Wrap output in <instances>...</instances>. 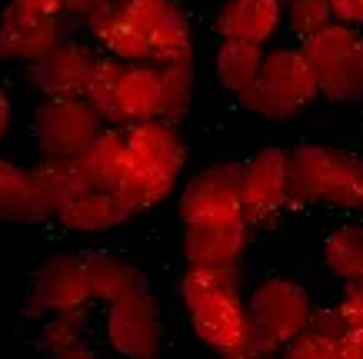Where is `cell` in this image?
Here are the masks:
<instances>
[{
  "mask_svg": "<svg viewBox=\"0 0 363 359\" xmlns=\"http://www.w3.org/2000/svg\"><path fill=\"white\" fill-rule=\"evenodd\" d=\"M320 260L340 283L363 276V223H337L320 243Z\"/></svg>",
  "mask_w": 363,
  "mask_h": 359,
  "instance_id": "obj_25",
  "label": "cell"
},
{
  "mask_svg": "<svg viewBox=\"0 0 363 359\" xmlns=\"http://www.w3.org/2000/svg\"><path fill=\"white\" fill-rule=\"evenodd\" d=\"M320 100L327 103H360L363 100V30L333 21L327 30L303 40Z\"/></svg>",
  "mask_w": 363,
  "mask_h": 359,
  "instance_id": "obj_6",
  "label": "cell"
},
{
  "mask_svg": "<svg viewBox=\"0 0 363 359\" xmlns=\"http://www.w3.org/2000/svg\"><path fill=\"white\" fill-rule=\"evenodd\" d=\"M94 293H90L87 256L84 253H54L33 270L30 290L23 300V319L40 323L50 313H74V309H90Z\"/></svg>",
  "mask_w": 363,
  "mask_h": 359,
  "instance_id": "obj_8",
  "label": "cell"
},
{
  "mask_svg": "<svg viewBox=\"0 0 363 359\" xmlns=\"http://www.w3.org/2000/svg\"><path fill=\"white\" fill-rule=\"evenodd\" d=\"M80 33H87L90 40L100 47V54H111L117 60H123V64L150 60V40L123 17L121 4H107V7L94 11L84 21Z\"/></svg>",
  "mask_w": 363,
  "mask_h": 359,
  "instance_id": "obj_17",
  "label": "cell"
},
{
  "mask_svg": "<svg viewBox=\"0 0 363 359\" xmlns=\"http://www.w3.org/2000/svg\"><path fill=\"white\" fill-rule=\"evenodd\" d=\"M320 100V87L313 67H310L303 44H270L264 54L260 76L250 90H243L237 103L247 113L267 120V123H286L300 117L307 107Z\"/></svg>",
  "mask_w": 363,
  "mask_h": 359,
  "instance_id": "obj_4",
  "label": "cell"
},
{
  "mask_svg": "<svg viewBox=\"0 0 363 359\" xmlns=\"http://www.w3.org/2000/svg\"><path fill=\"white\" fill-rule=\"evenodd\" d=\"M87 256V276H90V293H94V303L107 306L121 296L133 293L147 286L143 273L127 263L123 256L117 253H107V250H94V253H84Z\"/></svg>",
  "mask_w": 363,
  "mask_h": 359,
  "instance_id": "obj_23",
  "label": "cell"
},
{
  "mask_svg": "<svg viewBox=\"0 0 363 359\" xmlns=\"http://www.w3.org/2000/svg\"><path fill=\"white\" fill-rule=\"evenodd\" d=\"M11 127H13V100L7 93V87H0V143L7 140Z\"/></svg>",
  "mask_w": 363,
  "mask_h": 359,
  "instance_id": "obj_34",
  "label": "cell"
},
{
  "mask_svg": "<svg viewBox=\"0 0 363 359\" xmlns=\"http://www.w3.org/2000/svg\"><path fill=\"white\" fill-rule=\"evenodd\" d=\"M97 60H100V47L90 40L87 33L80 37V30H70L40 60L23 67V80L40 97H77V93L87 90Z\"/></svg>",
  "mask_w": 363,
  "mask_h": 359,
  "instance_id": "obj_11",
  "label": "cell"
},
{
  "mask_svg": "<svg viewBox=\"0 0 363 359\" xmlns=\"http://www.w3.org/2000/svg\"><path fill=\"white\" fill-rule=\"evenodd\" d=\"M104 343L117 356H160L164 326H160V306H157L150 286H140V290L104 306Z\"/></svg>",
  "mask_w": 363,
  "mask_h": 359,
  "instance_id": "obj_10",
  "label": "cell"
},
{
  "mask_svg": "<svg viewBox=\"0 0 363 359\" xmlns=\"http://www.w3.org/2000/svg\"><path fill=\"white\" fill-rule=\"evenodd\" d=\"M180 223L200 217H247L243 210V164L213 160L180 183L177 193Z\"/></svg>",
  "mask_w": 363,
  "mask_h": 359,
  "instance_id": "obj_12",
  "label": "cell"
},
{
  "mask_svg": "<svg viewBox=\"0 0 363 359\" xmlns=\"http://www.w3.org/2000/svg\"><path fill=\"white\" fill-rule=\"evenodd\" d=\"M330 7L340 23H350V27L363 30V0H330Z\"/></svg>",
  "mask_w": 363,
  "mask_h": 359,
  "instance_id": "obj_32",
  "label": "cell"
},
{
  "mask_svg": "<svg viewBox=\"0 0 363 359\" xmlns=\"http://www.w3.org/2000/svg\"><path fill=\"white\" fill-rule=\"evenodd\" d=\"M107 120L84 93L77 97H40L33 107V140L40 156H64L74 160L84 153Z\"/></svg>",
  "mask_w": 363,
  "mask_h": 359,
  "instance_id": "obj_7",
  "label": "cell"
},
{
  "mask_svg": "<svg viewBox=\"0 0 363 359\" xmlns=\"http://www.w3.org/2000/svg\"><path fill=\"white\" fill-rule=\"evenodd\" d=\"M243 210L257 233L280 227L290 213V150L260 147L243 160Z\"/></svg>",
  "mask_w": 363,
  "mask_h": 359,
  "instance_id": "obj_9",
  "label": "cell"
},
{
  "mask_svg": "<svg viewBox=\"0 0 363 359\" xmlns=\"http://www.w3.org/2000/svg\"><path fill=\"white\" fill-rule=\"evenodd\" d=\"M160 80H164V70L154 60L123 67L113 127H130V123L160 117Z\"/></svg>",
  "mask_w": 363,
  "mask_h": 359,
  "instance_id": "obj_19",
  "label": "cell"
},
{
  "mask_svg": "<svg viewBox=\"0 0 363 359\" xmlns=\"http://www.w3.org/2000/svg\"><path fill=\"white\" fill-rule=\"evenodd\" d=\"M284 11L286 0H220L213 11V33L270 47L284 30Z\"/></svg>",
  "mask_w": 363,
  "mask_h": 359,
  "instance_id": "obj_16",
  "label": "cell"
},
{
  "mask_svg": "<svg viewBox=\"0 0 363 359\" xmlns=\"http://www.w3.org/2000/svg\"><path fill=\"white\" fill-rule=\"evenodd\" d=\"M267 47L257 40L243 37H220L213 47V80L217 87L227 90L230 97H240L243 90L253 87V80L260 76Z\"/></svg>",
  "mask_w": 363,
  "mask_h": 359,
  "instance_id": "obj_20",
  "label": "cell"
},
{
  "mask_svg": "<svg viewBox=\"0 0 363 359\" xmlns=\"http://www.w3.org/2000/svg\"><path fill=\"white\" fill-rule=\"evenodd\" d=\"M70 30H74V23L67 17H37V13H23L11 4H4V11H0V64H33L54 44H60Z\"/></svg>",
  "mask_w": 363,
  "mask_h": 359,
  "instance_id": "obj_14",
  "label": "cell"
},
{
  "mask_svg": "<svg viewBox=\"0 0 363 359\" xmlns=\"http://www.w3.org/2000/svg\"><path fill=\"white\" fill-rule=\"evenodd\" d=\"M7 4L37 17H67V0H7Z\"/></svg>",
  "mask_w": 363,
  "mask_h": 359,
  "instance_id": "obj_30",
  "label": "cell"
},
{
  "mask_svg": "<svg viewBox=\"0 0 363 359\" xmlns=\"http://www.w3.org/2000/svg\"><path fill=\"white\" fill-rule=\"evenodd\" d=\"M187 164L190 150L180 123L164 117L130 123L123 127V160L113 190L130 203L133 213H147L177 200Z\"/></svg>",
  "mask_w": 363,
  "mask_h": 359,
  "instance_id": "obj_2",
  "label": "cell"
},
{
  "mask_svg": "<svg viewBox=\"0 0 363 359\" xmlns=\"http://www.w3.org/2000/svg\"><path fill=\"white\" fill-rule=\"evenodd\" d=\"M177 296L194 336L220 359H253V333L240 266H184Z\"/></svg>",
  "mask_w": 363,
  "mask_h": 359,
  "instance_id": "obj_1",
  "label": "cell"
},
{
  "mask_svg": "<svg viewBox=\"0 0 363 359\" xmlns=\"http://www.w3.org/2000/svg\"><path fill=\"white\" fill-rule=\"evenodd\" d=\"M337 313L347 323V329L363 326V276L360 280H347L340 283V296H337Z\"/></svg>",
  "mask_w": 363,
  "mask_h": 359,
  "instance_id": "obj_29",
  "label": "cell"
},
{
  "mask_svg": "<svg viewBox=\"0 0 363 359\" xmlns=\"http://www.w3.org/2000/svg\"><path fill=\"white\" fill-rule=\"evenodd\" d=\"M137 217L130 203L123 200L117 190H77L57 210V223L67 233H80V237H100V233H113V229L127 227Z\"/></svg>",
  "mask_w": 363,
  "mask_h": 359,
  "instance_id": "obj_15",
  "label": "cell"
},
{
  "mask_svg": "<svg viewBox=\"0 0 363 359\" xmlns=\"http://www.w3.org/2000/svg\"><path fill=\"white\" fill-rule=\"evenodd\" d=\"M247 309H250L253 359H267L284 356V349L310 323L317 303L307 286L297 283L294 276L274 273L247 290Z\"/></svg>",
  "mask_w": 363,
  "mask_h": 359,
  "instance_id": "obj_5",
  "label": "cell"
},
{
  "mask_svg": "<svg viewBox=\"0 0 363 359\" xmlns=\"http://www.w3.org/2000/svg\"><path fill=\"white\" fill-rule=\"evenodd\" d=\"M317 207L363 213V156L313 140L290 147V213Z\"/></svg>",
  "mask_w": 363,
  "mask_h": 359,
  "instance_id": "obj_3",
  "label": "cell"
},
{
  "mask_svg": "<svg viewBox=\"0 0 363 359\" xmlns=\"http://www.w3.org/2000/svg\"><path fill=\"white\" fill-rule=\"evenodd\" d=\"M340 359H363V326L347 329V333H343Z\"/></svg>",
  "mask_w": 363,
  "mask_h": 359,
  "instance_id": "obj_33",
  "label": "cell"
},
{
  "mask_svg": "<svg viewBox=\"0 0 363 359\" xmlns=\"http://www.w3.org/2000/svg\"><path fill=\"white\" fill-rule=\"evenodd\" d=\"M347 323L340 319L337 306H317L310 323L300 329V336L284 349L286 359H340V343Z\"/></svg>",
  "mask_w": 363,
  "mask_h": 359,
  "instance_id": "obj_24",
  "label": "cell"
},
{
  "mask_svg": "<svg viewBox=\"0 0 363 359\" xmlns=\"http://www.w3.org/2000/svg\"><path fill=\"white\" fill-rule=\"evenodd\" d=\"M160 80V117L184 123L197 97V67L194 64H167Z\"/></svg>",
  "mask_w": 363,
  "mask_h": 359,
  "instance_id": "obj_26",
  "label": "cell"
},
{
  "mask_svg": "<svg viewBox=\"0 0 363 359\" xmlns=\"http://www.w3.org/2000/svg\"><path fill=\"white\" fill-rule=\"evenodd\" d=\"M90 309H74V313H50L37 323V346L40 353L54 359H97V349L90 346L87 329Z\"/></svg>",
  "mask_w": 363,
  "mask_h": 359,
  "instance_id": "obj_21",
  "label": "cell"
},
{
  "mask_svg": "<svg viewBox=\"0 0 363 359\" xmlns=\"http://www.w3.org/2000/svg\"><path fill=\"white\" fill-rule=\"evenodd\" d=\"M0 220L4 223H44L54 220L44 193L37 186L33 166L13 164L11 156H0Z\"/></svg>",
  "mask_w": 363,
  "mask_h": 359,
  "instance_id": "obj_18",
  "label": "cell"
},
{
  "mask_svg": "<svg viewBox=\"0 0 363 359\" xmlns=\"http://www.w3.org/2000/svg\"><path fill=\"white\" fill-rule=\"evenodd\" d=\"M123 160V127L107 123L97 133V140L90 143L84 153L74 156V173L80 180V190H113L117 186V170Z\"/></svg>",
  "mask_w": 363,
  "mask_h": 359,
  "instance_id": "obj_22",
  "label": "cell"
},
{
  "mask_svg": "<svg viewBox=\"0 0 363 359\" xmlns=\"http://www.w3.org/2000/svg\"><path fill=\"white\" fill-rule=\"evenodd\" d=\"M333 21H337V17H333L330 0H286L284 30L290 33L297 44L310 40L313 33L327 30Z\"/></svg>",
  "mask_w": 363,
  "mask_h": 359,
  "instance_id": "obj_28",
  "label": "cell"
},
{
  "mask_svg": "<svg viewBox=\"0 0 363 359\" xmlns=\"http://www.w3.org/2000/svg\"><path fill=\"white\" fill-rule=\"evenodd\" d=\"M107 4H117V0H67V21L74 23V30H80L90 13L107 7Z\"/></svg>",
  "mask_w": 363,
  "mask_h": 359,
  "instance_id": "obj_31",
  "label": "cell"
},
{
  "mask_svg": "<svg viewBox=\"0 0 363 359\" xmlns=\"http://www.w3.org/2000/svg\"><path fill=\"white\" fill-rule=\"evenodd\" d=\"M257 229L247 217H200L180 229L184 266H243Z\"/></svg>",
  "mask_w": 363,
  "mask_h": 359,
  "instance_id": "obj_13",
  "label": "cell"
},
{
  "mask_svg": "<svg viewBox=\"0 0 363 359\" xmlns=\"http://www.w3.org/2000/svg\"><path fill=\"white\" fill-rule=\"evenodd\" d=\"M123 60L111 54H100L97 67H94V76H90L87 90H84V97L94 103V107L104 113L107 123H113L117 117V93H121V76H123Z\"/></svg>",
  "mask_w": 363,
  "mask_h": 359,
  "instance_id": "obj_27",
  "label": "cell"
}]
</instances>
